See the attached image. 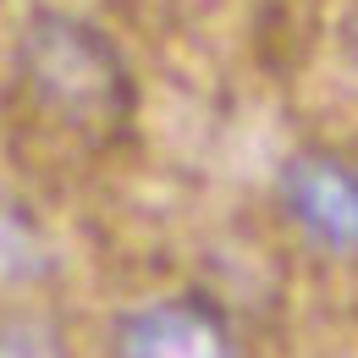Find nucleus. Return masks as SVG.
Instances as JSON below:
<instances>
[{"label":"nucleus","mask_w":358,"mask_h":358,"mask_svg":"<svg viewBox=\"0 0 358 358\" xmlns=\"http://www.w3.org/2000/svg\"><path fill=\"white\" fill-rule=\"evenodd\" d=\"M17 66L50 116L72 127H110L127 110V66L116 45L66 11H39L22 34Z\"/></svg>","instance_id":"obj_1"},{"label":"nucleus","mask_w":358,"mask_h":358,"mask_svg":"<svg viewBox=\"0 0 358 358\" xmlns=\"http://www.w3.org/2000/svg\"><path fill=\"white\" fill-rule=\"evenodd\" d=\"M281 215L303 231V243L331 259H358V171L336 155L303 149L275 177Z\"/></svg>","instance_id":"obj_2"},{"label":"nucleus","mask_w":358,"mask_h":358,"mask_svg":"<svg viewBox=\"0 0 358 358\" xmlns=\"http://www.w3.org/2000/svg\"><path fill=\"white\" fill-rule=\"evenodd\" d=\"M116 358H237L226 320L193 298H155L122 314Z\"/></svg>","instance_id":"obj_3"},{"label":"nucleus","mask_w":358,"mask_h":358,"mask_svg":"<svg viewBox=\"0 0 358 358\" xmlns=\"http://www.w3.org/2000/svg\"><path fill=\"white\" fill-rule=\"evenodd\" d=\"M50 270H55V259H50L45 231L28 221V210L0 204V287H34Z\"/></svg>","instance_id":"obj_4"},{"label":"nucleus","mask_w":358,"mask_h":358,"mask_svg":"<svg viewBox=\"0 0 358 358\" xmlns=\"http://www.w3.org/2000/svg\"><path fill=\"white\" fill-rule=\"evenodd\" d=\"M0 358H66V348L55 325L17 314V320H0Z\"/></svg>","instance_id":"obj_5"},{"label":"nucleus","mask_w":358,"mask_h":358,"mask_svg":"<svg viewBox=\"0 0 358 358\" xmlns=\"http://www.w3.org/2000/svg\"><path fill=\"white\" fill-rule=\"evenodd\" d=\"M342 45H348V61L358 66V6H353V17H348V28H342Z\"/></svg>","instance_id":"obj_6"}]
</instances>
